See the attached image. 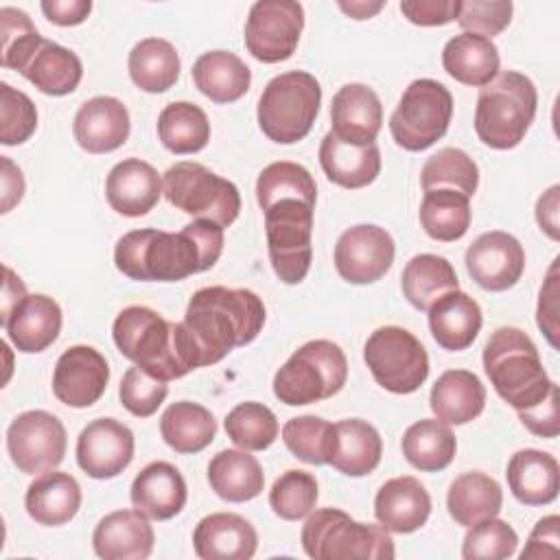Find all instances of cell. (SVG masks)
Returning <instances> with one entry per match:
<instances>
[{
    "mask_svg": "<svg viewBox=\"0 0 560 560\" xmlns=\"http://www.w3.org/2000/svg\"><path fill=\"white\" fill-rule=\"evenodd\" d=\"M313 210L304 199H280L262 210L269 260L284 284H300L311 269Z\"/></svg>",
    "mask_w": 560,
    "mask_h": 560,
    "instance_id": "10",
    "label": "cell"
},
{
    "mask_svg": "<svg viewBox=\"0 0 560 560\" xmlns=\"http://www.w3.org/2000/svg\"><path fill=\"white\" fill-rule=\"evenodd\" d=\"M129 112L114 96H94L85 101L72 122L77 144L88 153H109L129 138Z\"/></svg>",
    "mask_w": 560,
    "mask_h": 560,
    "instance_id": "21",
    "label": "cell"
},
{
    "mask_svg": "<svg viewBox=\"0 0 560 560\" xmlns=\"http://www.w3.org/2000/svg\"><path fill=\"white\" fill-rule=\"evenodd\" d=\"M131 81L151 94L166 92L179 79V55L175 46L162 37L140 39L127 59Z\"/></svg>",
    "mask_w": 560,
    "mask_h": 560,
    "instance_id": "39",
    "label": "cell"
},
{
    "mask_svg": "<svg viewBox=\"0 0 560 560\" xmlns=\"http://www.w3.org/2000/svg\"><path fill=\"white\" fill-rule=\"evenodd\" d=\"M2 326L15 350L28 354L42 352L59 337L61 308L52 298L33 293L11 308Z\"/></svg>",
    "mask_w": 560,
    "mask_h": 560,
    "instance_id": "26",
    "label": "cell"
},
{
    "mask_svg": "<svg viewBox=\"0 0 560 560\" xmlns=\"http://www.w3.org/2000/svg\"><path fill=\"white\" fill-rule=\"evenodd\" d=\"M383 455V440L378 431L361 420L348 418L335 424V446L328 464L348 477L370 475Z\"/></svg>",
    "mask_w": 560,
    "mask_h": 560,
    "instance_id": "34",
    "label": "cell"
},
{
    "mask_svg": "<svg viewBox=\"0 0 560 560\" xmlns=\"http://www.w3.org/2000/svg\"><path fill=\"white\" fill-rule=\"evenodd\" d=\"M558 258H553L547 280L540 287V295H538V311H536V322L538 328L545 332L547 341L551 343V348H558V295H560V287H558Z\"/></svg>",
    "mask_w": 560,
    "mask_h": 560,
    "instance_id": "54",
    "label": "cell"
},
{
    "mask_svg": "<svg viewBox=\"0 0 560 560\" xmlns=\"http://www.w3.org/2000/svg\"><path fill=\"white\" fill-rule=\"evenodd\" d=\"M363 359L374 381L392 394H411L429 376V354L413 332L400 326L376 328L365 346Z\"/></svg>",
    "mask_w": 560,
    "mask_h": 560,
    "instance_id": "13",
    "label": "cell"
},
{
    "mask_svg": "<svg viewBox=\"0 0 560 560\" xmlns=\"http://www.w3.org/2000/svg\"><path fill=\"white\" fill-rule=\"evenodd\" d=\"M162 179L158 171L138 158L118 162L105 179L107 203L122 217H142L160 201Z\"/></svg>",
    "mask_w": 560,
    "mask_h": 560,
    "instance_id": "25",
    "label": "cell"
},
{
    "mask_svg": "<svg viewBox=\"0 0 560 560\" xmlns=\"http://www.w3.org/2000/svg\"><path fill=\"white\" fill-rule=\"evenodd\" d=\"M68 435L61 420L44 409L20 413L7 429V451L26 475L55 470L66 455Z\"/></svg>",
    "mask_w": 560,
    "mask_h": 560,
    "instance_id": "14",
    "label": "cell"
},
{
    "mask_svg": "<svg viewBox=\"0 0 560 560\" xmlns=\"http://www.w3.org/2000/svg\"><path fill=\"white\" fill-rule=\"evenodd\" d=\"M400 287L413 308L429 311L442 295L457 291L459 280L444 256L418 254L405 265Z\"/></svg>",
    "mask_w": 560,
    "mask_h": 560,
    "instance_id": "38",
    "label": "cell"
},
{
    "mask_svg": "<svg viewBox=\"0 0 560 560\" xmlns=\"http://www.w3.org/2000/svg\"><path fill=\"white\" fill-rule=\"evenodd\" d=\"M453 116V96L435 79H416L402 92L392 118L389 131L405 151H424L448 129Z\"/></svg>",
    "mask_w": 560,
    "mask_h": 560,
    "instance_id": "11",
    "label": "cell"
},
{
    "mask_svg": "<svg viewBox=\"0 0 560 560\" xmlns=\"http://www.w3.org/2000/svg\"><path fill=\"white\" fill-rule=\"evenodd\" d=\"M122 357L160 381H173L197 370L192 346L182 322H166L149 306L122 308L112 326Z\"/></svg>",
    "mask_w": 560,
    "mask_h": 560,
    "instance_id": "3",
    "label": "cell"
},
{
    "mask_svg": "<svg viewBox=\"0 0 560 560\" xmlns=\"http://www.w3.org/2000/svg\"><path fill=\"white\" fill-rule=\"evenodd\" d=\"M512 9L514 7L510 0H499V2L468 0L459 4L457 24L464 28V33H475L490 39L510 24Z\"/></svg>",
    "mask_w": 560,
    "mask_h": 560,
    "instance_id": "52",
    "label": "cell"
},
{
    "mask_svg": "<svg viewBox=\"0 0 560 560\" xmlns=\"http://www.w3.org/2000/svg\"><path fill=\"white\" fill-rule=\"evenodd\" d=\"M304 28V9L293 0H258L245 22V46L262 63L289 59Z\"/></svg>",
    "mask_w": 560,
    "mask_h": 560,
    "instance_id": "15",
    "label": "cell"
},
{
    "mask_svg": "<svg viewBox=\"0 0 560 560\" xmlns=\"http://www.w3.org/2000/svg\"><path fill=\"white\" fill-rule=\"evenodd\" d=\"M133 433L116 418H96L77 440V464L92 479H112L133 459Z\"/></svg>",
    "mask_w": 560,
    "mask_h": 560,
    "instance_id": "17",
    "label": "cell"
},
{
    "mask_svg": "<svg viewBox=\"0 0 560 560\" xmlns=\"http://www.w3.org/2000/svg\"><path fill=\"white\" fill-rule=\"evenodd\" d=\"M499 48L492 39L475 33L451 37L442 50L444 70L455 81L472 88L488 85L499 74Z\"/></svg>",
    "mask_w": 560,
    "mask_h": 560,
    "instance_id": "33",
    "label": "cell"
},
{
    "mask_svg": "<svg viewBox=\"0 0 560 560\" xmlns=\"http://www.w3.org/2000/svg\"><path fill=\"white\" fill-rule=\"evenodd\" d=\"M560 518L556 514H549L536 523V527L529 534L527 547L521 551L523 560L529 558H553L558 553L560 542Z\"/></svg>",
    "mask_w": 560,
    "mask_h": 560,
    "instance_id": "56",
    "label": "cell"
},
{
    "mask_svg": "<svg viewBox=\"0 0 560 560\" xmlns=\"http://www.w3.org/2000/svg\"><path fill=\"white\" fill-rule=\"evenodd\" d=\"M402 455L405 459L422 470V472H438L444 470L457 451V440L448 424L440 420H418L413 422L402 435Z\"/></svg>",
    "mask_w": 560,
    "mask_h": 560,
    "instance_id": "41",
    "label": "cell"
},
{
    "mask_svg": "<svg viewBox=\"0 0 560 560\" xmlns=\"http://www.w3.org/2000/svg\"><path fill=\"white\" fill-rule=\"evenodd\" d=\"M192 547L201 560H249L256 553L258 534L241 514L214 512L197 523Z\"/></svg>",
    "mask_w": 560,
    "mask_h": 560,
    "instance_id": "23",
    "label": "cell"
},
{
    "mask_svg": "<svg viewBox=\"0 0 560 560\" xmlns=\"http://www.w3.org/2000/svg\"><path fill=\"white\" fill-rule=\"evenodd\" d=\"M466 269L486 291H505L514 287L525 271V249L508 232L492 230L477 236L466 249Z\"/></svg>",
    "mask_w": 560,
    "mask_h": 560,
    "instance_id": "18",
    "label": "cell"
},
{
    "mask_svg": "<svg viewBox=\"0 0 560 560\" xmlns=\"http://www.w3.org/2000/svg\"><path fill=\"white\" fill-rule=\"evenodd\" d=\"M521 422L540 438H556L560 433V418H558V385L551 394L529 411H518Z\"/></svg>",
    "mask_w": 560,
    "mask_h": 560,
    "instance_id": "55",
    "label": "cell"
},
{
    "mask_svg": "<svg viewBox=\"0 0 560 560\" xmlns=\"http://www.w3.org/2000/svg\"><path fill=\"white\" fill-rule=\"evenodd\" d=\"M182 324L197 368H206L258 337L265 326V304L249 289L203 287L190 298Z\"/></svg>",
    "mask_w": 560,
    "mask_h": 560,
    "instance_id": "2",
    "label": "cell"
},
{
    "mask_svg": "<svg viewBox=\"0 0 560 560\" xmlns=\"http://www.w3.org/2000/svg\"><path fill=\"white\" fill-rule=\"evenodd\" d=\"M223 252V228L197 219L179 232L131 230L114 247L116 269L140 282H177L214 267Z\"/></svg>",
    "mask_w": 560,
    "mask_h": 560,
    "instance_id": "1",
    "label": "cell"
},
{
    "mask_svg": "<svg viewBox=\"0 0 560 560\" xmlns=\"http://www.w3.org/2000/svg\"><path fill=\"white\" fill-rule=\"evenodd\" d=\"M420 184L424 192L448 188L472 197L479 184V168L466 151L457 147H444L424 162L420 171Z\"/></svg>",
    "mask_w": 560,
    "mask_h": 560,
    "instance_id": "44",
    "label": "cell"
},
{
    "mask_svg": "<svg viewBox=\"0 0 560 560\" xmlns=\"http://www.w3.org/2000/svg\"><path fill=\"white\" fill-rule=\"evenodd\" d=\"M538 92L529 77L505 70L479 90L475 107L477 138L490 149H514L534 122Z\"/></svg>",
    "mask_w": 560,
    "mask_h": 560,
    "instance_id": "5",
    "label": "cell"
},
{
    "mask_svg": "<svg viewBox=\"0 0 560 560\" xmlns=\"http://www.w3.org/2000/svg\"><path fill=\"white\" fill-rule=\"evenodd\" d=\"M317 497L319 492L315 475L291 468L273 481L269 490V505L276 516L284 521H300L311 514Z\"/></svg>",
    "mask_w": 560,
    "mask_h": 560,
    "instance_id": "48",
    "label": "cell"
},
{
    "mask_svg": "<svg viewBox=\"0 0 560 560\" xmlns=\"http://www.w3.org/2000/svg\"><path fill=\"white\" fill-rule=\"evenodd\" d=\"M518 536L505 521L492 516L468 527L462 545L466 560H503L514 556Z\"/></svg>",
    "mask_w": 560,
    "mask_h": 560,
    "instance_id": "49",
    "label": "cell"
},
{
    "mask_svg": "<svg viewBox=\"0 0 560 560\" xmlns=\"http://www.w3.org/2000/svg\"><path fill=\"white\" fill-rule=\"evenodd\" d=\"M429 405L440 422L466 424L483 411L486 387L468 370H446L433 383Z\"/></svg>",
    "mask_w": 560,
    "mask_h": 560,
    "instance_id": "30",
    "label": "cell"
},
{
    "mask_svg": "<svg viewBox=\"0 0 560 560\" xmlns=\"http://www.w3.org/2000/svg\"><path fill=\"white\" fill-rule=\"evenodd\" d=\"M42 11L57 26H77L90 15L92 2L90 0H44Z\"/></svg>",
    "mask_w": 560,
    "mask_h": 560,
    "instance_id": "57",
    "label": "cell"
},
{
    "mask_svg": "<svg viewBox=\"0 0 560 560\" xmlns=\"http://www.w3.org/2000/svg\"><path fill=\"white\" fill-rule=\"evenodd\" d=\"M278 418L262 402H241L225 416L228 438L245 451H265L278 438Z\"/></svg>",
    "mask_w": 560,
    "mask_h": 560,
    "instance_id": "46",
    "label": "cell"
},
{
    "mask_svg": "<svg viewBox=\"0 0 560 560\" xmlns=\"http://www.w3.org/2000/svg\"><path fill=\"white\" fill-rule=\"evenodd\" d=\"M109 365L92 346H72L61 352L52 372V394L59 402L83 409L94 405L107 389Z\"/></svg>",
    "mask_w": 560,
    "mask_h": 560,
    "instance_id": "19",
    "label": "cell"
},
{
    "mask_svg": "<svg viewBox=\"0 0 560 560\" xmlns=\"http://www.w3.org/2000/svg\"><path fill=\"white\" fill-rule=\"evenodd\" d=\"M0 63L18 70L39 92L50 96L72 94L83 77V66L77 52L44 39L37 28L22 35V39L2 46Z\"/></svg>",
    "mask_w": 560,
    "mask_h": 560,
    "instance_id": "12",
    "label": "cell"
},
{
    "mask_svg": "<svg viewBox=\"0 0 560 560\" xmlns=\"http://www.w3.org/2000/svg\"><path fill=\"white\" fill-rule=\"evenodd\" d=\"M322 103L319 81L304 70H289L273 77L258 98V127L278 142L293 144L308 136Z\"/></svg>",
    "mask_w": 560,
    "mask_h": 560,
    "instance_id": "7",
    "label": "cell"
},
{
    "mask_svg": "<svg viewBox=\"0 0 560 560\" xmlns=\"http://www.w3.org/2000/svg\"><path fill=\"white\" fill-rule=\"evenodd\" d=\"M374 514L387 532L411 534L429 521L431 497L416 477H394L378 488L374 497Z\"/></svg>",
    "mask_w": 560,
    "mask_h": 560,
    "instance_id": "24",
    "label": "cell"
},
{
    "mask_svg": "<svg viewBox=\"0 0 560 560\" xmlns=\"http://www.w3.org/2000/svg\"><path fill=\"white\" fill-rule=\"evenodd\" d=\"M394 254L387 230L370 223L352 225L337 238L335 269L350 284H370L389 271Z\"/></svg>",
    "mask_w": 560,
    "mask_h": 560,
    "instance_id": "16",
    "label": "cell"
},
{
    "mask_svg": "<svg viewBox=\"0 0 560 560\" xmlns=\"http://www.w3.org/2000/svg\"><path fill=\"white\" fill-rule=\"evenodd\" d=\"M470 197L448 190V188H438V190H427L424 199L420 203V225L422 230L442 243H451L462 238L472 219L470 210Z\"/></svg>",
    "mask_w": 560,
    "mask_h": 560,
    "instance_id": "43",
    "label": "cell"
},
{
    "mask_svg": "<svg viewBox=\"0 0 560 560\" xmlns=\"http://www.w3.org/2000/svg\"><path fill=\"white\" fill-rule=\"evenodd\" d=\"M385 7L383 0L376 2H361V0H352V2H339V9L343 13H348L354 20H368L372 15H376L381 9Z\"/></svg>",
    "mask_w": 560,
    "mask_h": 560,
    "instance_id": "61",
    "label": "cell"
},
{
    "mask_svg": "<svg viewBox=\"0 0 560 560\" xmlns=\"http://www.w3.org/2000/svg\"><path fill=\"white\" fill-rule=\"evenodd\" d=\"M26 287L9 267H4V287H2V311H0V324L11 313V308L26 298Z\"/></svg>",
    "mask_w": 560,
    "mask_h": 560,
    "instance_id": "60",
    "label": "cell"
},
{
    "mask_svg": "<svg viewBox=\"0 0 560 560\" xmlns=\"http://www.w3.org/2000/svg\"><path fill=\"white\" fill-rule=\"evenodd\" d=\"M168 394L166 381H160L155 376H151L149 372H144L142 368L133 365L122 374L120 381V402L122 407L133 413L136 418H149L158 411V407L164 402Z\"/></svg>",
    "mask_w": 560,
    "mask_h": 560,
    "instance_id": "51",
    "label": "cell"
},
{
    "mask_svg": "<svg viewBox=\"0 0 560 560\" xmlns=\"http://www.w3.org/2000/svg\"><path fill=\"white\" fill-rule=\"evenodd\" d=\"M508 486L525 505H547L558 497V459L538 448L516 451L508 462Z\"/></svg>",
    "mask_w": 560,
    "mask_h": 560,
    "instance_id": "31",
    "label": "cell"
},
{
    "mask_svg": "<svg viewBox=\"0 0 560 560\" xmlns=\"http://www.w3.org/2000/svg\"><path fill=\"white\" fill-rule=\"evenodd\" d=\"M160 433L175 453H199L217 435L214 416L190 400H179L166 407L160 418Z\"/></svg>",
    "mask_w": 560,
    "mask_h": 560,
    "instance_id": "40",
    "label": "cell"
},
{
    "mask_svg": "<svg viewBox=\"0 0 560 560\" xmlns=\"http://www.w3.org/2000/svg\"><path fill=\"white\" fill-rule=\"evenodd\" d=\"M459 0H402V15L418 26H442L457 20Z\"/></svg>",
    "mask_w": 560,
    "mask_h": 560,
    "instance_id": "53",
    "label": "cell"
},
{
    "mask_svg": "<svg viewBox=\"0 0 560 560\" xmlns=\"http://www.w3.org/2000/svg\"><path fill=\"white\" fill-rule=\"evenodd\" d=\"M192 81L214 103L238 101L252 83V70L230 50H210L192 63Z\"/></svg>",
    "mask_w": 560,
    "mask_h": 560,
    "instance_id": "36",
    "label": "cell"
},
{
    "mask_svg": "<svg viewBox=\"0 0 560 560\" xmlns=\"http://www.w3.org/2000/svg\"><path fill=\"white\" fill-rule=\"evenodd\" d=\"M256 199L262 210L280 199H304L315 203L317 186L313 175L302 164L287 160L271 162L256 179Z\"/></svg>",
    "mask_w": 560,
    "mask_h": 560,
    "instance_id": "45",
    "label": "cell"
},
{
    "mask_svg": "<svg viewBox=\"0 0 560 560\" xmlns=\"http://www.w3.org/2000/svg\"><path fill=\"white\" fill-rule=\"evenodd\" d=\"M429 328L438 346L451 352L466 350L481 330V308L464 291L442 295L429 311Z\"/></svg>",
    "mask_w": 560,
    "mask_h": 560,
    "instance_id": "29",
    "label": "cell"
},
{
    "mask_svg": "<svg viewBox=\"0 0 560 560\" xmlns=\"http://www.w3.org/2000/svg\"><path fill=\"white\" fill-rule=\"evenodd\" d=\"M302 547L313 560H392L394 540L383 525L359 523L343 510H315L302 527Z\"/></svg>",
    "mask_w": 560,
    "mask_h": 560,
    "instance_id": "6",
    "label": "cell"
},
{
    "mask_svg": "<svg viewBox=\"0 0 560 560\" xmlns=\"http://www.w3.org/2000/svg\"><path fill=\"white\" fill-rule=\"evenodd\" d=\"M208 483L223 501L243 503L262 492L265 475L258 459L245 448H225L210 459Z\"/></svg>",
    "mask_w": 560,
    "mask_h": 560,
    "instance_id": "35",
    "label": "cell"
},
{
    "mask_svg": "<svg viewBox=\"0 0 560 560\" xmlns=\"http://www.w3.org/2000/svg\"><path fill=\"white\" fill-rule=\"evenodd\" d=\"M501 505H503V490L499 481L477 470L459 475L451 483L446 494L448 514L462 527H470L479 521L497 516L501 512Z\"/></svg>",
    "mask_w": 560,
    "mask_h": 560,
    "instance_id": "37",
    "label": "cell"
},
{
    "mask_svg": "<svg viewBox=\"0 0 560 560\" xmlns=\"http://www.w3.org/2000/svg\"><path fill=\"white\" fill-rule=\"evenodd\" d=\"M153 542V527L140 510L109 512L92 534L94 553L103 560H144L151 556Z\"/></svg>",
    "mask_w": 560,
    "mask_h": 560,
    "instance_id": "22",
    "label": "cell"
},
{
    "mask_svg": "<svg viewBox=\"0 0 560 560\" xmlns=\"http://www.w3.org/2000/svg\"><path fill=\"white\" fill-rule=\"evenodd\" d=\"M348 378L343 350L328 339L300 346L273 376V396L289 405H313L341 392Z\"/></svg>",
    "mask_w": 560,
    "mask_h": 560,
    "instance_id": "8",
    "label": "cell"
},
{
    "mask_svg": "<svg viewBox=\"0 0 560 560\" xmlns=\"http://www.w3.org/2000/svg\"><path fill=\"white\" fill-rule=\"evenodd\" d=\"M558 195H560V186H551L547 192H542L538 197L536 203V221L540 225V230L551 238L558 241L560 238V223H558Z\"/></svg>",
    "mask_w": 560,
    "mask_h": 560,
    "instance_id": "58",
    "label": "cell"
},
{
    "mask_svg": "<svg viewBox=\"0 0 560 560\" xmlns=\"http://www.w3.org/2000/svg\"><path fill=\"white\" fill-rule=\"evenodd\" d=\"M162 195L177 210L228 228L241 212L238 188L199 162H175L162 177Z\"/></svg>",
    "mask_w": 560,
    "mask_h": 560,
    "instance_id": "9",
    "label": "cell"
},
{
    "mask_svg": "<svg viewBox=\"0 0 560 560\" xmlns=\"http://www.w3.org/2000/svg\"><path fill=\"white\" fill-rule=\"evenodd\" d=\"M319 164L326 177L341 188H363L381 173V151L372 144H350L339 140L332 131L322 138Z\"/></svg>",
    "mask_w": 560,
    "mask_h": 560,
    "instance_id": "28",
    "label": "cell"
},
{
    "mask_svg": "<svg viewBox=\"0 0 560 560\" xmlns=\"http://www.w3.org/2000/svg\"><path fill=\"white\" fill-rule=\"evenodd\" d=\"M24 197V175L7 155H2V210L9 212Z\"/></svg>",
    "mask_w": 560,
    "mask_h": 560,
    "instance_id": "59",
    "label": "cell"
},
{
    "mask_svg": "<svg viewBox=\"0 0 560 560\" xmlns=\"http://www.w3.org/2000/svg\"><path fill=\"white\" fill-rule=\"evenodd\" d=\"M483 370L497 394L516 411L534 409L556 387L534 341L514 326L497 328L490 335L483 346Z\"/></svg>",
    "mask_w": 560,
    "mask_h": 560,
    "instance_id": "4",
    "label": "cell"
},
{
    "mask_svg": "<svg viewBox=\"0 0 560 560\" xmlns=\"http://www.w3.org/2000/svg\"><path fill=\"white\" fill-rule=\"evenodd\" d=\"M332 133L350 144H372L383 125L378 94L365 83H346L330 103Z\"/></svg>",
    "mask_w": 560,
    "mask_h": 560,
    "instance_id": "20",
    "label": "cell"
},
{
    "mask_svg": "<svg viewBox=\"0 0 560 560\" xmlns=\"http://www.w3.org/2000/svg\"><path fill=\"white\" fill-rule=\"evenodd\" d=\"M282 440L298 459L322 466L332 455L335 424L317 416H298L284 422Z\"/></svg>",
    "mask_w": 560,
    "mask_h": 560,
    "instance_id": "47",
    "label": "cell"
},
{
    "mask_svg": "<svg viewBox=\"0 0 560 560\" xmlns=\"http://www.w3.org/2000/svg\"><path fill=\"white\" fill-rule=\"evenodd\" d=\"M188 499L184 475L168 462L147 464L131 483V503L153 521L177 516Z\"/></svg>",
    "mask_w": 560,
    "mask_h": 560,
    "instance_id": "27",
    "label": "cell"
},
{
    "mask_svg": "<svg viewBox=\"0 0 560 560\" xmlns=\"http://www.w3.org/2000/svg\"><path fill=\"white\" fill-rule=\"evenodd\" d=\"M35 129L37 109L33 101L9 83H0V142L7 147L22 144Z\"/></svg>",
    "mask_w": 560,
    "mask_h": 560,
    "instance_id": "50",
    "label": "cell"
},
{
    "mask_svg": "<svg viewBox=\"0 0 560 560\" xmlns=\"http://www.w3.org/2000/svg\"><path fill=\"white\" fill-rule=\"evenodd\" d=\"M160 142L177 153H197L210 140V120L206 112L188 101L168 103L158 116Z\"/></svg>",
    "mask_w": 560,
    "mask_h": 560,
    "instance_id": "42",
    "label": "cell"
},
{
    "mask_svg": "<svg viewBox=\"0 0 560 560\" xmlns=\"http://www.w3.org/2000/svg\"><path fill=\"white\" fill-rule=\"evenodd\" d=\"M24 505L39 525H66L81 508V486L70 472H44L26 488Z\"/></svg>",
    "mask_w": 560,
    "mask_h": 560,
    "instance_id": "32",
    "label": "cell"
}]
</instances>
